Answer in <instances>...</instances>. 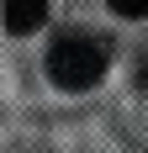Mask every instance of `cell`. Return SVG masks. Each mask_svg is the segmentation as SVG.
I'll return each instance as SVG.
<instances>
[{
	"mask_svg": "<svg viewBox=\"0 0 148 153\" xmlns=\"http://www.w3.org/2000/svg\"><path fill=\"white\" fill-rule=\"evenodd\" d=\"M106 74V48L90 37H58L48 48V79L58 90H95Z\"/></svg>",
	"mask_w": 148,
	"mask_h": 153,
	"instance_id": "6da1fadb",
	"label": "cell"
},
{
	"mask_svg": "<svg viewBox=\"0 0 148 153\" xmlns=\"http://www.w3.org/2000/svg\"><path fill=\"white\" fill-rule=\"evenodd\" d=\"M0 21H5L11 37H32L37 27H48V0H5Z\"/></svg>",
	"mask_w": 148,
	"mask_h": 153,
	"instance_id": "7a4b0ae2",
	"label": "cell"
},
{
	"mask_svg": "<svg viewBox=\"0 0 148 153\" xmlns=\"http://www.w3.org/2000/svg\"><path fill=\"white\" fill-rule=\"evenodd\" d=\"M117 16H148V0H106Z\"/></svg>",
	"mask_w": 148,
	"mask_h": 153,
	"instance_id": "3957f363",
	"label": "cell"
}]
</instances>
